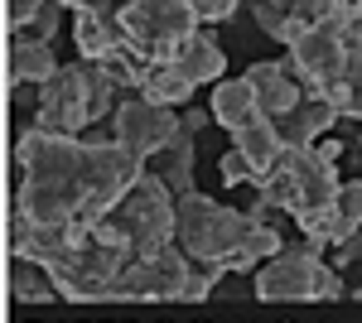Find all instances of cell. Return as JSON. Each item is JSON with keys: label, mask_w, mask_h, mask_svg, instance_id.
Masks as SVG:
<instances>
[{"label": "cell", "mask_w": 362, "mask_h": 323, "mask_svg": "<svg viewBox=\"0 0 362 323\" xmlns=\"http://www.w3.org/2000/svg\"><path fill=\"white\" fill-rule=\"evenodd\" d=\"M194 87L198 82L179 68V63H150L145 68V78H140V97H150V102H160V107H189L194 102Z\"/></svg>", "instance_id": "cell-18"}, {"label": "cell", "mask_w": 362, "mask_h": 323, "mask_svg": "<svg viewBox=\"0 0 362 323\" xmlns=\"http://www.w3.org/2000/svg\"><path fill=\"white\" fill-rule=\"evenodd\" d=\"M358 10H362V0H338V5H334L338 20H348V15H358Z\"/></svg>", "instance_id": "cell-32"}, {"label": "cell", "mask_w": 362, "mask_h": 323, "mask_svg": "<svg viewBox=\"0 0 362 323\" xmlns=\"http://www.w3.org/2000/svg\"><path fill=\"white\" fill-rule=\"evenodd\" d=\"M242 251H247L251 261L261 266V261H271L276 251H285V242H280V232L271 227V222H261V217H251L247 237H242Z\"/></svg>", "instance_id": "cell-25"}, {"label": "cell", "mask_w": 362, "mask_h": 323, "mask_svg": "<svg viewBox=\"0 0 362 323\" xmlns=\"http://www.w3.org/2000/svg\"><path fill=\"white\" fill-rule=\"evenodd\" d=\"M189 261H194V256L179 242L136 256V261L126 266V275H121V299H179L184 275H189Z\"/></svg>", "instance_id": "cell-8"}, {"label": "cell", "mask_w": 362, "mask_h": 323, "mask_svg": "<svg viewBox=\"0 0 362 323\" xmlns=\"http://www.w3.org/2000/svg\"><path fill=\"white\" fill-rule=\"evenodd\" d=\"M198 15V25H223V20H232L237 15V5L242 0H189Z\"/></svg>", "instance_id": "cell-28"}, {"label": "cell", "mask_w": 362, "mask_h": 323, "mask_svg": "<svg viewBox=\"0 0 362 323\" xmlns=\"http://www.w3.org/2000/svg\"><path fill=\"white\" fill-rule=\"evenodd\" d=\"M338 121V107L334 102H324V97H305L295 111H285L276 126H280V140L285 145H295V150H305L314 145L319 135H329V126Z\"/></svg>", "instance_id": "cell-16"}, {"label": "cell", "mask_w": 362, "mask_h": 323, "mask_svg": "<svg viewBox=\"0 0 362 323\" xmlns=\"http://www.w3.org/2000/svg\"><path fill=\"white\" fill-rule=\"evenodd\" d=\"M334 251H338V256H334V266H338V270H343V266H362V227L353 232V237H343Z\"/></svg>", "instance_id": "cell-29"}, {"label": "cell", "mask_w": 362, "mask_h": 323, "mask_svg": "<svg viewBox=\"0 0 362 323\" xmlns=\"http://www.w3.org/2000/svg\"><path fill=\"white\" fill-rule=\"evenodd\" d=\"M150 169H155V174H160L179 198H184V193H194V135L179 126V135L169 140L165 150H160V155H150Z\"/></svg>", "instance_id": "cell-20"}, {"label": "cell", "mask_w": 362, "mask_h": 323, "mask_svg": "<svg viewBox=\"0 0 362 323\" xmlns=\"http://www.w3.org/2000/svg\"><path fill=\"white\" fill-rule=\"evenodd\" d=\"M58 73V58L49 49V39H29L15 34L10 44V87H25V82H49Z\"/></svg>", "instance_id": "cell-17"}, {"label": "cell", "mask_w": 362, "mask_h": 323, "mask_svg": "<svg viewBox=\"0 0 362 323\" xmlns=\"http://www.w3.org/2000/svg\"><path fill=\"white\" fill-rule=\"evenodd\" d=\"M251 227V213H237V208H223L203 193H184L179 198V232L174 242L184 246L194 261H223L227 251H237L242 237Z\"/></svg>", "instance_id": "cell-1"}, {"label": "cell", "mask_w": 362, "mask_h": 323, "mask_svg": "<svg viewBox=\"0 0 362 323\" xmlns=\"http://www.w3.org/2000/svg\"><path fill=\"white\" fill-rule=\"evenodd\" d=\"M295 174H300V208H314V203H334L338 198V160L314 140L300 150L295 160Z\"/></svg>", "instance_id": "cell-14"}, {"label": "cell", "mask_w": 362, "mask_h": 323, "mask_svg": "<svg viewBox=\"0 0 362 323\" xmlns=\"http://www.w3.org/2000/svg\"><path fill=\"white\" fill-rule=\"evenodd\" d=\"M112 131H116L121 145H131V150H140V155L150 160V155H160L169 140L179 135V111L131 92V97L112 111Z\"/></svg>", "instance_id": "cell-7"}, {"label": "cell", "mask_w": 362, "mask_h": 323, "mask_svg": "<svg viewBox=\"0 0 362 323\" xmlns=\"http://www.w3.org/2000/svg\"><path fill=\"white\" fill-rule=\"evenodd\" d=\"M116 217L126 222V232H131V242H136V256L160 251V246H169L174 232H179V193L150 169L136 189L116 203Z\"/></svg>", "instance_id": "cell-3"}, {"label": "cell", "mask_w": 362, "mask_h": 323, "mask_svg": "<svg viewBox=\"0 0 362 323\" xmlns=\"http://www.w3.org/2000/svg\"><path fill=\"white\" fill-rule=\"evenodd\" d=\"M247 82L256 87V102H261V111H266L271 121H280L285 111H295L300 102H305V97H300V87H305V82L285 68V58H280V63H251Z\"/></svg>", "instance_id": "cell-12"}, {"label": "cell", "mask_w": 362, "mask_h": 323, "mask_svg": "<svg viewBox=\"0 0 362 323\" xmlns=\"http://www.w3.org/2000/svg\"><path fill=\"white\" fill-rule=\"evenodd\" d=\"M10 290H15V299H29V304H54L58 299V285L49 275V266L25 261V256H15V266H10Z\"/></svg>", "instance_id": "cell-22"}, {"label": "cell", "mask_w": 362, "mask_h": 323, "mask_svg": "<svg viewBox=\"0 0 362 323\" xmlns=\"http://www.w3.org/2000/svg\"><path fill=\"white\" fill-rule=\"evenodd\" d=\"M121 39H126V29L116 20V10H73V44L87 63L107 58Z\"/></svg>", "instance_id": "cell-15"}, {"label": "cell", "mask_w": 362, "mask_h": 323, "mask_svg": "<svg viewBox=\"0 0 362 323\" xmlns=\"http://www.w3.org/2000/svg\"><path fill=\"white\" fill-rule=\"evenodd\" d=\"M87 92H92V63H68L58 68L49 82H39V111H34V126L54 135H83L92 126L87 116Z\"/></svg>", "instance_id": "cell-4"}, {"label": "cell", "mask_w": 362, "mask_h": 323, "mask_svg": "<svg viewBox=\"0 0 362 323\" xmlns=\"http://www.w3.org/2000/svg\"><path fill=\"white\" fill-rule=\"evenodd\" d=\"M227 275L223 261H189V275H184V290H179V299L184 304H203V299L213 295V285Z\"/></svg>", "instance_id": "cell-23"}, {"label": "cell", "mask_w": 362, "mask_h": 323, "mask_svg": "<svg viewBox=\"0 0 362 323\" xmlns=\"http://www.w3.org/2000/svg\"><path fill=\"white\" fill-rule=\"evenodd\" d=\"M68 10H112V5H121V0H63Z\"/></svg>", "instance_id": "cell-31"}, {"label": "cell", "mask_w": 362, "mask_h": 323, "mask_svg": "<svg viewBox=\"0 0 362 323\" xmlns=\"http://www.w3.org/2000/svg\"><path fill=\"white\" fill-rule=\"evenodd\" d=\"M145 164H150V160H145L140 150H131V145H121L116 135H112V140H87V174H83V184H87V189H97V193H107L112 203H121V198L150 174Z\"/></svg>", "instance_id": "cell-9"}, {"label": "cell", "mask_w": 362, "mask_h": 323, "mask_svg": "<svg viewBox=\"0 0 362 323\" xmlns=\"http://www.w3.org/2000/svg\"><path fill=\"white\" fill-rule=\"evenodd\" d=\"M208 121H213V107L203 111V107H194V102H189V107H179V126H184L189 135H198L203 126H208Z\"/></svg>", "instance_id": "cell-30"}, {"label": "cell", "mask_w": 362, "mask_h": 323, "mask_svg": "<svg viewBox=\"0 0 362 323\" xmlns=\"http://www.w3.org/2000/svg\"><path fill=\"white\" fill-rule=\"evenodd\" d=\"M334 208L353 227H362V179H348V184H338V198H334Z\"/></svg>", "instance_id": "cell-27"}, {"label": "cell", "mask_w": 362, "mask_h": 323, "mask_svg": "<svg viewBox=\"0 0 362 323\" xmlns=\"http://www.w3.org/2000/svg\"><path fill=\"white\" fill-rule=\"evenodd\" d=\"M218 174H223V189H256V184H261V169H256L251 155H247V150H237V145H227V150H223Z\"/></svg>", "instance_id": "cell-24"}, {"label": "cell", "mask_w": 362, "mask_h": 323, "mask_svg": "<svg viewBox=\"0 0 362 323\" xmlns=\"http://www.w3.org/2000/svg\"><path fill=\"white\" fill-rule=\"evenodd\" d=\"M213 121L223 126V131H242V126H251V121H261L266 111H261V102H256V87L247 82V73L242 78H218L213 82Z\"/></svg>", "instance_id": "cell-13"}, {"label": "cell", "mask_w": 362, "mask_h": 323, "mask_svg": "<svg viewBox=\"0 0 362 323\" xmlns=\"http://www.w3.org/2000/svg\"><path fill=\"white\" fill-rule=\"evenodd\" d=\"M63 10H68L63 0H49V5H44V10H39V15L25 25V34H29V39H54L58 25H63Z\"/></svg>", "instance_id": "cell-26"}, {"label": "cell", "mask_w": 362, "mask_h": 323, "mask_svg": "<svg viewBox=\"0 0 362 323\" xmlns=\"http://www.w3.org/2000/svg\"><path fill=\"white\" fill-rule=\"evenodd\" d=\"M232 145L237 150H247L251 164L266 174L271 164H276V155L285 150V140H280V126L271 121V116H261V121H251V126H242V131H232Z\"/></svg>", "instance_id": "cell-21"}, {"label": "cell", "mask_w": 362, "mask_h": 323, "mask_svg": "<svg viewBox=\"0 0 362 323\" xmlns=\"http://www.w3.org/2000/svg\"><path fill=\"white\" fill-rule=\"evenodd\" d=\"M290 58H295V78L305 82V92L319 78L338 73L343 58H348V49H343V20H338V15H329V20H309V29L290 44Z\"/></svg>", "instance_id": "cell-10"}, {"label": "cell", "mask_w": 362, "mask_h": 323, "mask_svg": "<svg viewBox=\"0 0 362 323\" xmlns=\"http://www.w3.org/2000/svg\"><path fill=\"white\" fill-rule=\"evenodd\" d=\"M319 251L309 246H285L271 261L256 266L251 290L261 304H314V285H319Z\"/></svg>", "instance_id": "cell-5"}, {"label": "cell", "mask_w": 362, "mask_h": 323, "mask_svg": "<svg viewBox=\"0 0 362 323\" xmlns=\"http://www.w3.org/2000/svg\"><path fill=\"white\" fill-rule=\"evenodd\" d=\"M83 198H87L83 179H25L15 193V213H25L29 222H68Z\"/></svg>", "instance_id": "cell-11"}, {"label": "cell", "mask_w": 362, "mask_h": 323, "mask_svg": "<svg viewBox=\"0 0 362 323\" xmlns=\"http://www.w3.org/2000/svg\"><path fill=\"white\" fill-rule=\"evenodd\" d=\"M15 164L29 179H83L87 174V140L83 135H54L29 126L15 140Z\"/></svg>", "instance_id": "cell-6"}, {"label": "cell", "mask_w": 362, "mask_h": 323, "mask_svg": "<svg viewBox=\"0 0 362 323\" xmlns=\"http://www.w3.org/2000/svg\"><path fill=\"white\" fill-rule=\"evenodd\" d=\"M116 20L131 39L145 44L150 63H174L179 44L198 29V15L189 0H121Z\"/></svg>", "instance_id": "cell-2"}, {"label": "cell", "mask_w": 362, "mask_h": 323, "mask_svg": "<svg viewBox=\"0 0 362 323\" xmlns=\"http://www.w3.org/2000/svg\"><path fill=\"white\" fill-rule=\"evenodd\" d=\"M184 73L194 82H218L227 73V54H223V44L213 39V34H203V29H194L184 44H179V58H174Z\"/></svg>", "instance_id": "cell-19"}]
</instances>
